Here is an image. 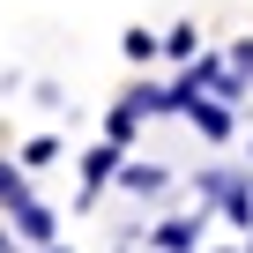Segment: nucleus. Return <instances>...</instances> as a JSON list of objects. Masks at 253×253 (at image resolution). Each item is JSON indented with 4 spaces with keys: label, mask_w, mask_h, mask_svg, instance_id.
Instances as JSON below:
<instances>
[{
    "label": "nucleus",
    "mask_w": 253,
    "mask_h": 253,
    "mask_svg": "<svg viewBox=\"0 0 253 253\" xmlns=\"http://www.w3.org/2000/svg\"><path fill=\"white\" fill-rule=\"evenodd\" d=\"M149 246H157V253H194V246H201V209H179V216L149 223Z\"/></svg>",
    "instance_id": "f257e3e1"
},
{
    "label": "nucleus",
    "mask_w": 253,
    "mask_h": 253,
    "mask_svg": "<svg viewBox=\"0 0 253 253\" xmlns=\"http://www.w3.org/2000/svg\"><path fill=\"white\" fill-rule=\"evenodd\" d=\"M8 223H15V231H23L30 246H52V238H60V216H52V209H45L38 194H30V201H15V209H8Z\"/></svg>",
    "instance_id": "f03ea898"
},
{
    "label": "nucleus",
    "mask_w": 253,
    "mask_h": 253,
    "mask_svg": "<svg viewBox=\"0 0 253 253\" xmlns=\"http://www.w3.org/2000/svg\"><path fill=\"white\" fill-rule=\"evenodd\" d=\"M119 194H126V201L164 194V164H119Z\"/></svg>",
    "instance_id": "7ed1b4c3"
},
{
    "label": "nucleus",
    "mask_w": 253,
    "mask_h": 253,
    "mask_svg": "<svg viewBox=\"0 0 253 253\" xmlns=\"http://www.w3.org/2000/svg\"><path fill=\"white\" fill-rule=\"evenodd\" d=\"M164 60H179V67L201 60V30H194V23H171V30H164Z\"/></svg>",
    "instance_id": "20e7f679"
},
{
    "label": "nucleus",
    "mask_w": 253,
    "mask_h": 253,
    "mask_svg": "<svg viewBox=\"0 0 253 253\" xmlns=\"http://www.w3.org/2000/svg\"><path fill=\"white\" fill-rule=\"evenodd\" d=\"M15 201H30V179H23L8 157H0V209H15Z\"/></svg>",
    "instance_id": "39448f33"
},
{
    "label": "nucleus",
    "mask_w": 253,
    "mask_h": 253,
    "mask_svg": "<svg viewBox=\"0 0 253 253\" xmlns=\"http://www.w3.org/2000/svg\"><path fill=\"white\" fill-rule=\"evenodd\" d=\"M52 157H60V134H30V142H23V164H30V171H45Z\"/></svg>",
    "instance_id": "423d86ee"
},
{
    "label": "nucleus",
    "mask_w": 253,
    "mask_h": 253,
    "mask_svg": "<svg viewBox=\"0 0 253 253\" xmlns=\"http://www.w3.org/2000/svg\"><path fill=\"white\" fill-rule=\"evenodd\" d=\"M164 52V38H149V30H126V60H157Z\"/></svg>",
    "instance_id": "0eeeda50"
},
{
    "label": "nucleus",
    "mask_w": 253,
    "mask_h": 253,
    "mask_svg": "<svg viewBox=\"0 0 253 253\" xmlns=\"http://www.w3.org/2000/svg\"><path fill=\"white\" fill-rule=\"evenodd\" d=\"M231 67H238V75L253 82V38H238V45H231Z\"/></svg>",
    "instance_id": "6e6552de"
},
{
    "label": "nucleus",
    "mask_w": 253,
    "mask_h": 253,
    "mask_svg": "<svg viewBox=\"0 0 253 253\" xmlns=\"http://www.w3.org/2000/svg\"><path fill=\"white\" fill-rule=\"evenodd\" d=\"M38 253H67V246H60V238H52V246H38Z\"/></svg>",
    "instance_id": "1a4fd4ad"
},
{
    "label": "nucleus",
    "mask_w": 253,
    "mask_h": 253,
    "mask_svg": "<svg viewBox=\"0 0 253 253\" xmlns=\"http://www.w3.org/2000/svg\"><path fill=\"white\" fill-rule=\"evenodd\" d=\"M216 253H246V246H216Z\"/></svg>",
    "instance_id": "9d476101"
},
{
    "label": "nucleus",
    "mask_w": 253,
    "mask_h": 253,
    "mask_svg": "<svg viewBox=\"0 0 253 253\" xmlns=\"http://www.w3.org/2000/svg\"><path fill=\"white\" fill-rule=\"evenodd\" d=\"M246 253H253V231H246Z\"/></svg>",
    "instance_id": "9b49d317"
}]
</instances>
